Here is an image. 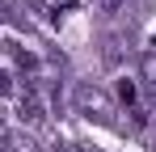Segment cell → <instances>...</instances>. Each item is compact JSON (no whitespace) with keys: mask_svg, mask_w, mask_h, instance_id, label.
<instances>
[{"mask_svg":"<svg viewBox=\"0 0 156 152\" xmlns=\"http://www.w3.org/2000/svg\"><path fill=\"white\" fill-rule=\"evenodd\" d=\"M72 101H76V114H84V118L114 123V101L105 97V93L93 85V80H80V85H76V93H72Z\"/></svg>","mask_w":156,"mask_h":152,"instance_id":"1","label":"cell"},{"mask_svg":"<svg viewBox=\"0 0 156 152\" xmlns=\"http://www.w3.org/2000/svg\"><path fill=\"white\" fill-rule=\"evenodd\" d=\"M42 118H47L42 97H38L34 89H21V123H26V127H42Z\"/></svg>","mask_w":156,"mask_h":152,"instance_id":"2","label":"cell"},{"mask_svg":"<svg viewBox=\"0 0 156 152\" xmlns=\"http://www.w3.org/2000/svg\"><path fill=\"white\" fill-rule=\"evenodd\" d=\"M139 68H144V80H148V93H156V51H148L139 59Z\"/></svg>","mask_w":156,"mask_h":152,"instance_id":"3","label":"cell"},{"mask_svg":"<svg viewBox=\"0 0 156 152\" xmlns=\"http://www.w3.org/2000/svg\"><path fill=\"white\" fill-rule=\"evenodd\" d=\"M122 4H127V0H97V9H101V13H114V9H122Z\"/></svg>","mask_w":156,"mask_h":152,"instance_id":"4","label":"cell"},{"mask_svg":"<svg viewBox=\"0 0 156 152\" xmlns=\"http://www.w3.org/2000/svg\"><path fill=\"white\" fill-rule=\"evenodd\" d=\"M9 139V127H4V114H0V144Z\"/></svg>","mask_w":156,"mask_h":152,"instance_id":"5","label":"cell"},{"mask_svg":"<svg viewBox=\"0 0 156 152\" xmlns=\"http://www.w3.org/2000/svg\"><path fill=\"white\" fill-rule=\"evenodd\" d=\"M0 93H9V72H0Z\"/></svg>","mask_w":156,"mask_h":152,"instance_id":"6","label":"cell"},{"mask_svg":"<svg viewBox=\"0 0 156 152\" xmlns=\"http://www.w3.org/2000/svg\"><path fill=\"white\" fill-rule=\"evenodd\" d=\"M76 152H97V148H76Z\"/></svg>","mask_w":156,"mask_h":152,"instance_id":"7","label":"cell"}]
</instances>
